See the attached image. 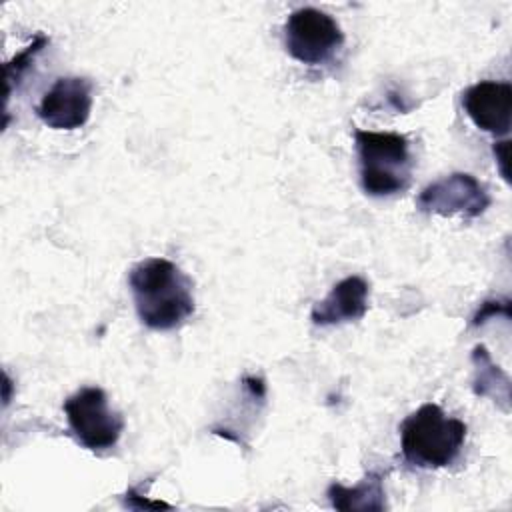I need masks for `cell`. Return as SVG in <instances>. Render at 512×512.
<instances>
[{"instance_id": "cell-1", "label": "cell", "mask_w": 512, "mask_h": 512, "mask_svg": "<svg viewBox=\"0 0 512 512\" xmlns=\"http://www.w3.org/2000/svg\"><path fill=\"white\" fill-rule=\"evenodd\" d=\"M130 290L140 322L152 330H174L194 312L190 278L168 258H146L132 266Z\"/></svg>"}, {"instance_id": "cell-2", "label": "cell", "mask_w": 512, "mask_h": 512, "mask_svg": "<svg viewBox=\"0 0 512 512\" xmlns=\"http://www.w3.org/2000/svg\"><path fill=\"white\" fill-rule=\"evenodd\" d=\"M466 440V424L446 416L444 410L426 402L400 424V448L408 464L416 468H444L456 460Z\"/></svg>"}, {"instance_id": "cell-3", "label": "cell", "mask_w": 512, "mask_h": 512, "mask_svg": "<svg viewBox=\"0 0 512 512\" xmlns=\"http://www.w3.org/2000/svg\"><path fill=\"white\" fill-rule=\"evenodd\" d=\"M360 184L370 196H392L408 188L412 160L408 138L398 132L354 130Z\"/></svg>"}, {"instance_id": "cell-4", "label": "cell", "mask_w": 512, "mask_h": 512, "mask_svg": "<svg viewBox=\"0 0 512 512\" xmlns=\"http://www.w3.org/2000/svg\"><path fill=\"white\" fill-rule=\"evenodd\" d=\"M64 412L72 434L88 450L112 448L124 430V418L110 410L106 392L98 386H86L68 396Z\"/></svg>"}, {"instance_id": "cell-5", "label": "cell", "mask_w": 512, "mask_h": 512, "mask_svg": "<svg viewBox=\"0 0 512 512\" xmlns=\"http://www.w3.org/2000/svg\"><path fill=\"white\" fill-rule=\"evenodd\" d=\"M284 44L288 54L302 64H324L344 44L338 22L318 8H298L284 24Z\"/></svg>"}, {"instance_id": "cell-6", "label": "cell", "mask_w": 512, "mask_h": 512, "mask_svg": "<svg viewBox=\"0 0 512 512\" xmlns=\"http://www.w3.org/2000/svg\"><path fill=\"white\" fill-rule=\"evenodd\" d=\"M422 212L476 218L490 206V194L472 174L454 172L428 184L416 198Z\"/></svg>"}, {"instance_id": "cell-7", "label": "cell", "mask_w": 512, "mask_h": 512, "mask_svg": "<svg viewBox=\"0 0 512 512\" xmlns=\"http://www.w3.org/2000/svg\"><path fill=\"white\" fill-rule=\"evenodd\" d=\"M92 110V84L80 76H62L44 92L36 114L54 130L84 126Z\"/></svg>"}, {"instance_id": "cell-8", "label": "cell", "mask_w": 512, "mask_h": 512, "mask_svg": "<svg viewBox=\"0 0 512 512\" xmlns=\"http://www.w3.org/2000/svg\"><path fill=\"white\" fill-rule=\"evenodd\" d=\"M468 118L484 132L506 136L512 116V86L508 82L480 80L462 92Z\"/></svg>"}, {"instance_id": "cell-9", "label": "cell", "mask_w": 512, "mask_h": 512, "mask_svg": "<svg viewBox=\"0 0 512 512\" xmlns=\"http://www.w3.org/2000/svg\"><path fill=\"white\" fill-rule=\"evenodd\" d=\"M368 310V282L362 276H346L332 286L330 294L316 302L310 320L316 326H334L360 320Z\"/></svg>"}, {"instance_id": "cell-10", "label": "cell", "mask_w": 512, "mask_h": 512, "mask_svg": "<svg viewBox=\"0 0 512 512\" xmlns=\"http://www.w3.org/2000/svg\"><path fill=\"white\" fill-rule=\"evenodd\" d=\"M382 480V472H368L352 488L342 486L340 482H332L326 490V496L336 510H384L386 492Z\"/></svg>"}, {"instance_id": "cell-11", "label": "cell", "mask_w": 512, "mask_h": 512, "mask_svg": "<svg viewBox=\"0 0 512 512\" xmlns=\"http://www.w3.org/2000/svg\"><path fill=\"white\" fill-rule=\"evenodd\" d=\"M474 364V392L478 396H490L504 402V410L508 404V376L492 362L488 350L484 346H476L472 352Z\"/></svg>"}, {"instance_id": "cell-12", "label": "cell", "mask_w": 512, "mask_h": 512, "mask_svg": "<svg viewBox=\"0 0 512 512\" xmlns=\"http://www.w3.org/2000/svg\"><path fill=\"white\" fill-rule=\"evenodd\" d=\"M48 42H50V38H48L46 34L38 32V34L34 36V40H32L22 52H18L12 60L6 62V66H4V74H6V98H10V94H12V90H14V84L18 86L20 78L28 72V68H30L32 62H34V58L40 54V50H42Z\"/></svg>"}, {"instance_id": "cell-13", "label": "cell", "mask_w": 512, "mask_h": 512, "mask_svg": "<svg viewBox=\"0 0 512 512\" xmlns=\"http://www.w3.org/2000/svg\"><path fill=\"white\" fill-rule=\"evenodd\" d=\"M494 314H504V316H508L510 314V302L508 300H502V302H498V300H488V302H484L480 308H478V312L472 316V326H480V324H484L488 318H492Z\"/></svg>"}, {"instance_id": "cell-14", "label": "cell", "mask_w": 512, "mask_h": 512, "mask_svg": "<svg viewBox=\"0 0 512 512\" xmlns=\"http://www.w3.org/2000/svg\"><path fill=\"white\" fill-rule=\"evenodd\" d=\"M494 154H496L498 164H500V174L508 180V168H506V160H508V140L494 144Z\"/></svg>"}]
</instances>
